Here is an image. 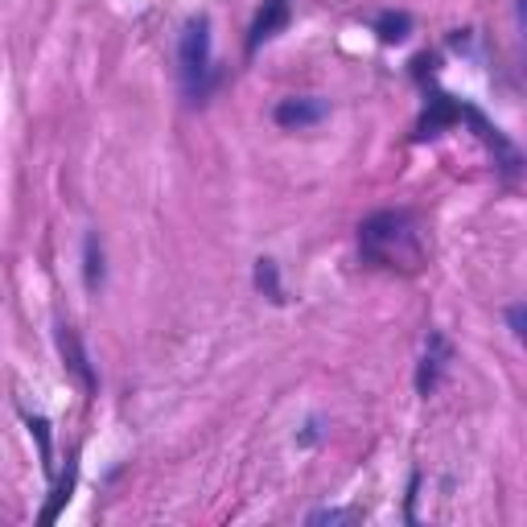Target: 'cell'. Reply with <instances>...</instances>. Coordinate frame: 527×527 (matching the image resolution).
<instances>
[{"label":"cell","instance_id":"5b68a950","mask_svg":"<svg viewBox=\"0 0 527 527\" xmlns=\"http://www.w3.org/2000/svg\"><path fill=\"white\" fill-rule=\"evenodd\" d=\"M445 367H449V342H445V334H429L425 359H420V375H416V388H420V396H429V392L437 388Z\"/></svg>","mask_w":527,"mask_h":527},{"label":"cell","instance_id":"52a82bcc","mask_svg":"<svg viewBox=\"0 0 527 527\" xmlns=\"http://www.w3.org/2000/svg\"><path fill=\"white\" fill-rule=\"evenodd\" d=\"M83 276H87V289L91 293L103 289V276H108V268H103V243H99V235H87V243H83Z\"/></svg>","mask_w":527,"mask_h":527},{"label":"cell","instance_id":"8992f818","mask_svg":"<svg viewBox=\"0 0 527 527\" xmlns=\"http://www.w3.org/2000/svg\"><path fill=\"white\" fill-rule=\"evenodd\" d=\"M289 25V0H268V5L260 9V17H256V25H252V38H248V50H256L260 42H268V38H276L280 29Z\"/></svg>","mask_w":527,"mask_h":527},{"label":"cell","instance_id":"8fae6325","mask_svg":"<svg viewBox=\"0 0 527 527\" xmlns=\"http://www.w3.org/2000/svg\"><path fill=\"white\" fill-rule=\"evenodd\" d=\"M507 318H511V330H515V338H523V309L515 305V309L507 313Z\"/></svg>","mask_w":527,"mask_h":527},{"label":"cell","instance_id":"6da1fadb","mask_svg":"<svg viewBox=\"0 0 527 527\" xmlns=\"http://www.w3.org/2000/svg\"><path fill=\"white\" fill-rule=\"evenodd\" d=\"M359 252L383 268H416L420 256H425L416 219L404 215V210H379V215H371L359 227Z\"/></svg>","mask_w":527,"mask_h":527},{"label":"cell","instance_id":"277c9868","mask_svg":"<svg viewBox=\"0 0 527 527\" xmlns=\"http://www.w3.org/2000/svg\"><path fill=\"white\" fill-rule=\"evenodd\" d=\"M58 350H62V359H66L70 375H75L87 392H95V388H99V379H95V371H91V363H87V350H83L75 326H58Z\"/></svg>","mask_w":527,"mask_h":527},{"label":"cell","instance_id":"ba28073f","mask_svg":"<svg viewBox=\"0 0 527 527\" xmlns=\"http://www.w3.org/2000/svg\"><path fill=\"white\" fill-rule=\"evenodd\" d=\"M256 289L268 301H285V293H280V276H276V260H256Z\"/></svg>","mask_w":527,"mask_h":527},{"label":"cell","instance_id":"30bf717a","mask_svg":"<svg viewBox=\"0 0 527 527\" xmlns=\"http://www.w3.org/2000/svg\"><path fill=\"white\" fill-rule=\"evenodd\" d=\"M359 511H342V507H326V511H313L309 523H355Z\"/></svg>","mask_w":527,"mask_h":527},{"label":"cell","instance_id":"9c48e42d","mask_svg":"<svg viewBox=\"0 0 527 527\" xmlns=\"http://www.w3.org/2000/svg\"><path fill=\"white\" fill-rule=\"evenodd\" d=\"M408 29H412V17H408V13H383V17H379V38L388 42V46H392V42H404Z\"/></svg>","mask_w":527,"mask_h":527},{"label":"cell","instance_id":"7a4b0ae2","mask_svg":"<svg viewBox=\"0 0 527 527\" xmlns=\"http://www.w3.org/2000/svg\"><path fill=\"white\" fill-rule=\"evenodd\" d=\"M178 62H182V79L190 95L206 91V75H210V21L206 17H190L178 42Z\"/></svg>","mask_w":527,"mask_h":527},{"label":"cell","instance_id":"3957f363","mask_svg":"<svg viewBox=\"0 0 527 527\" xmlns=\"http://www.w3.org/2000/svg\"><path fill=\"white\" fill-rule=\"evenodd\" d=\"M326 99H318V95H305V99H285V103H276V124L280 128H289V132H297V128H309V124H322L326 120Z\"/></svg>","mask_w":527,"mask_h":527}]
</instances>
